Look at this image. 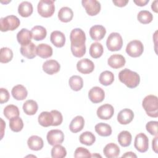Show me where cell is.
I'll list each match as a JSON object with an SVG mask.
<instances>
[{"label":"cell","instance_id":"7a4b0ae2","mask_svg":"<svg viewBox=\"0 0 158 158\" xmlns=\"http://www.w3.org/2000/svg\"><path fill=\"white\" fill-rule=\"evenodd\" d=\"M119 80L129 88H135L140 82L139 75L128 69H124L118 73Z\"/></svg>","mask_w":158,"mask_h":158},{"label":"cell","instance_id":"ffe728a7","mask_svg":"<svg viewBox=\"0 0 158 158\" xmlns=\"http://www.w3.org/2000/svg\"><path fill=\"white\" fill-rule=\"evenodd\" d=\"M20 51L23 56L29 59H33L36 56V47L32 42L27 45L21 46Z\"/></svg>","mask_w":158,"mask_h":158},{"label":"cell","instance_id":"6da1fadb","mask_svg":"<svg viewBox=\"0 0 158 158\" xmlns=\"http://www.w3.org/2000/svg\"><path fill=\"white\" fill-rule=\"evenodd\" d=\"M71 41L70 49L73 55L76 57H81L86 53V35L81 28H74L70 34Z\"/></svg>","mask_w":158,"mask_h":158},{"label":"cell","instance_id":"f35d334b","mask_svg":"<svg viewBox=\"0 0 158 158\" xmlns=\"http://www.w3.org/2000/svg\"><path fill=\"white\" fill-rule=\"evenodd\" d=\"M13 57L12 51L7 47H4L1 49L0 52V62L1 63H7L10 62Z\"/></svg>","mask_w":158,"mask_h":158},{"label":"cell","instance_id":"4fadbf2b","mask_svg":"<svg viewBox=\"0 0 158 158\" xmlns=\"http://www.w3.org/2000/svg\"><path fill=\"white\" fill-rule=\"evenodd\" d=\"M88 97L92 102L95 104L99 103L104 100L105 98V93L101 88L94 86L89 91Z\"/></svg>","mask_w":158,"mask_h":158},{"label":"cell","instance_id":"816d5d0a","mask_svg":"<svg viewBox=\"0 0 158 158\" xmlns=\"http://www.w3.org/2000/svg\"><path fill=\"white\" fill-rule=\"evenodd\" d=\"M1 128H2V131H1V139L3 137V135H4V129L6 127V123L4 122L2 118H1Z\"/></svg>","mask_w":158,"mask_h":158},{"label":"cell","instance_id":"d590c367","mask_svg":"<svg viewBox=\"0 0 158 158\" xmlns=\"http://www.w3.org/2000/svg\"><path fill=\"white\" fill-rule=\"evenodd\" d=\"M80 142L86 146H91L96 141L94 134L90 131H85L81 133L79 137Z\"/></svg>","mask_w":158,"mask_h":158},{"label":"cell","instance_id":"836d02e7","mask_svg":"<svg viewBox=\"0 0 158 158\" xmlns=\"http://www.w3.org/2000/svg\"><path fill=\"white\" fill-rule=\"evenodd\" d=\"M114 80V75L110 71L106 70L102 72L99 78L100 83L104 86H109L111 85Z\"/></svg>","mask_w":158,"mask_h":158},{"label":"cell","instance_id":"c3c4849f","mask_svg":"<svg viewBox=\"0 0 158 158\" xmlns=\"http://www.w3.org/2000/svg\"><path fill=\"white\" fill-rule=\"evenodd\" d=\"M149 0H135L133 1L134 3H135L138 6H144L149 2Z\"/></svg>","mask_w":158,"mask_h":158},{"label":"cell","instance_id":"4dcf8cb0","mask_svg":"<svg viewBox=\"0 0 158 158\" xmlns=\"http://www.w3.org/2000/svg\"><path fill=\"white\" fill-rule=\"evenodd\" d=\"M96 132L101 136H109L112 134L111 127L105 123H99L94 127Z\"/></svg>","mask_w":158,"mask_h":158},{"label":"cell","instance_id":"d6a6232c","mask_svg":"<svg viewBox=\"0 0 158 158\" xmlns=\"http://www.w3.org/2000/svg\"><path fill=\"white\" fill-rule=\"evenodd\" d=\"M118 143L122 147H127L130 145L132 136L131 133L128 131H121L117 137Z\"/></svg>","mask_w":158,"mask_h":158},{"label":"cell","instance_id":"f546056e","mask_svg":"<svg viewBox=\"0 0 158 158\" xmlns=\"http://www.w3.org/2000/svg\"><path fill=\"white\" fill-rule=\"evenodd\" d=\"M38 104L34 100H27L23 103V110L24 112L28 115H33L35 114L38 110Z\"/></svg>","mask_w":158,"mask_h":158},{"label":"cell","instance_id":"e575fe53","mask_svg":"<svg viewBox=\"0 0 158 158\" xmlns=\"http://www.w3.org/2000/svg\"><path fill=\"white\" fill-rule=\"evenodd\" d=\"M104 52L102 45L98 42H95L91 44L89 48V54L94 58L97 59L100 57Z\"/></svg>","mask_w":158,"mask_h":158},{"label":"cell","instance_id":"60d3db41","mask_svg":"<svg viewBox=\"0 0 158 158\" xmlns=\"http://www.w3.org/2000/svg\"><path fill=\"white\" fill-rule=\"evenodd\" d=\"M137 19L140 23L148 24L153 20V15L148 10H141L137 15Z\"/></svg>","mask_w":158,"mask_h":158},{"label":"cell","instance_id":"ac0fdd59","mask_svg":"<svg viewBox=\"0 0 158 158\" xmlns=\"http://www.w3.org/2000/svg\"><path fill=\"white\" fill-rule=\"evenodd\" d=\"M51 42L57 48H62L65 43V35L60 31H54L50 35Z\"/></svg>","mask_w":158,"mask_h":158},{"label":"cell","instance_id":"f907efd6","mask_svg":"<svg viewBox=\"0 0 158 158\" xmlns=\"http://www.w3.org/2000/svg\"><path fill=\"white\" fill-rule=\"evenodd\" d=\"M157 1H154V2H152V4H151V9L153 11H154L156 13H157L158 10H157Z\"/></svg>","mask_w":158,"mask_h":158},{"label":"cell","instance_id":"f6af8a7d","mask_svg":"<svg viewBox=\"0 0 158 158\" xmlns=\"http://www.w3.org/2000/svg\"><path fill=\"white\" fill-rule=\"evenodd\" d=\"M10 98L9 91L3 88L0 89V103L3 104L7 102Z\"/></svg>","mask_w":158,"mask_h":158},{"label":"cell","instance_id":"8d00e7d4","mask_svg":"<svg viewBox=\"0 0 158 158\" xmlns=\"http://www.w3.org/2000/svg\"><path fill=\"white\" fill-rule=\"evenodd\" d=\"M20 112L19 108L13 104L7 105L4 109V115L8 119L10 120L13 117H19Z\"/></svg>","mask_w":158,"mask_h":158},{"label":"cell","instance_id":"9a60e30c","mask_svg":"<svg viewBox=\"0 0 158 158\" xmlns=\"http://www.w3.org/2000/svg\"><path fill=\"white\" fill-rule=\"evenodd\" d=\"M60 69L59 63L54 59H50L45 61L43 64V70L49 75H53L57 73Z\"/></svg>","mask_w":158,"mask_h":158},{"label":"cell","instance_id":"74e56055","mask_svg":"<svg viewBox=\"0 0 158 158\" xmlns=\"http://www.w3.org/2000/svg\"><path fill=\"white\" fill-rule=\"evenodd\" d=\"M9 127L12 131L14 132H19L23 127V120L19 117L12 118L9 121Z\"/></svg>","mask_w":158,"mask_h":158},{"label":"cell","instance_id":"8fae6325","mask_svg":"<svg viewBox=\"0 0 158 158\" xmlns=\"http://www.w3.org/2000/svg\"><path fill=\"white\" fill-rule=\"evenodd\" d=\"M114 109L112 105L105 104L101 106L97 110L98 117L102 120H109L114 115Z\"/></svg>","mask_w":158,"mask_h":158},{"label":"cell","instance_id":"7bdbcfd3","mask_svg":"<svg viewBox=\"0 0 158 158\" xmlns=\"http://www.w3.org/2000/svg\"><path fill=\"white\" fill-rule=\"evenodd\" d=\"M157 121H150L146 125V130L152 135L157 136Z\"/></svg>","mask_w":158,"mask_h":158},{"label":"cell","instance_id":"f1b7e54d","mask_svg":"<svg viewBox=\"0 0 158 158\" xmlns=\"http://www.w3.org/2000/svg\"><path fill=\"white\" fill-rule=\"evenodd\" d=\"M32 37L36 41H41L44 40L47 35L46 30L41 25H36L33 27L31 30Z\"/></svg>","mask_w":158,"mask_h":158},{"label":"cell","instance_id":"7c38bea8","mask_svg":"<svg viewBox=\"0 0 158 158\" xmlns=\"http://www.w3.org/2000/svg\"><path fill=\"white\" fill-rule=\"evenodd\" d=\"M77 69L78 71L81 73L88 74L94 70V65L91 60L87 58H85L80 60L77 62Z\"/></svg>","mask_w":158,"mask_h":158},{"label":"cell","instance_id":"ba28073f","mask_svg":"<svg viewBox=\"0 0 158 158\" xmlns=\"http://www.w3.org/2000/svg\"><path fill=\"white\" fill-rule=\"evenodd\" d=\"M81 4L90 16L97 15L101 10V4L96 0H83Z\"/></svg>","mask_w":158,"mask_h":158},{"label":"cell","instance_id":"e0dca14e","mask_svg":"<svg viewBox=\"0 0 158 158\" xmlns=\"http://www.w3.org/2000/svg\"><path fill=\"white\" fill-rule=\"evenodd\" d=\"M126 60L125 57L121 54H113L109 57L107 60L108 65L113 69H120L123 67Z\"/></svg>","mask_w":158,"mask_h":158},{"label":"cell","instance_id":"3957f363","mask_svg":"<svg viewBox=\"0 0 158 158\" xmlns=\"http://www.w3.org/2000/svg\"><path fill=\"white\" fill-rule=\"evenodd\" d=\"M142 106L148 116L158 117V99L156 96L150 94L146 96L143 100Z\"/></svg>","mask_w":158,"mask_h":158},{"label":"cell","instance_id":"b9f144b4","mask_svg":"<svg viewBox=\"0 0 158 158\" xmlns=\"http://www.w3.org/2000/svg\"><path fill=\"white\" fill-rule=\"evenodd\" d=\"M91 155L89 151L83 147L77 148L74 152V157H91Z\"/></svg>","mask_w":158,"mask_h":158},{"label":"cell","instance_id":"44dd1931","mask_svg":"<svg viewBox=\"0 0 158 158\" xmlns=\"http://www.w3.org/2000/svg\"><path fill=\"white\" fill-rule=\"evenodd\" d=\"M103 152L107 158L117 157L120 154V148L116 144L110 143L106 145L103 149Z\"/></svg>","mask_w":158,"mask_h":158},{"label":"cell","instance_id":"7dc6e473","mask_svg":"<svg viewBox=\"0 0 158 158\" xmlns=\"http://www.w3.org/2000/svg\"><path fill=\"white\" fill-rule=\"evenodd\" d=\"M157 139H158V137L157 136H156V137L153 139L152 141V150L156 152L157 153Z\"/></svg>","mask_w":158,"mask_h":158},{"label":"cell","instance_id":"d6986e66","mask_svg":"<svg viewBox=\"0 0 158 158\" xmlns=\"http://www.w3.org/2000/svg\"><path fill=\"white\" fill-rule=\"evenodd\" d=\"M32 38L31 31L27 28H22L17 34V41L21 46H25L30 43Z\"/></svg>","mask_w":158,"mask_h":158},{"label":"cell","instance_id":"681fc988","mask_svg":"<svg viewBox=\"0 0 158 158\" xmlns=\"http://www.w3.org/2000/svg\"><path fill=\"white\" fill-rule=\"evenodd\" d=\"M122 157H137V156L133 152H127L122 156Z\"/></svg>","mask_w":158,"mask_h":158},{"label":"cell","instance_id":"603a6c76","mask_svg":"<svg viewBox=\"0 0 158 158\" xmlns=\"http://www.w3.org/2000/svg\"><path fill=\"white\" fill-rule=\"evenodd\" d=\"M11 93L13 98L19 101L25 99L28 95L27 89L22 85H17L14 86L12 89Z\"/></svg>","mask_w":158,"mask_h":158},{"label":"cell","instance_id":"ee69618b","mask_svg":"<svg viewBox=\"0 0 158 158\" xmlns=\"http://www.w3.org/2000/svg\"><path fill=\"white\" fill-rule=\"evenodd\" d=\"M51 113L53 116V123L52 126H58L60 125L63 120L62 114L57 110H52L51 111Z\"/></svg>","mask_w":158,"mask_h":158},{"label":"cell","instance_id":"1f68e13d","mask_svg":"<svg viewBox=\"0 0 158 158\" xmlns=\"http://www.w3.org/2000/svg\"><path fill=\"white\" fill-rule=\"evenodd\" d=\"M69 84L72 90L78 91L83 88V81L81 77L78 75H73L70 78Z\"/></svg>","mask_w":158,"mask_h":158},{"label":"cell","instance_id":"4316f807","mask_svg":"<svg viewBox=\"0 0 158 158\" xmlns=\"http://www.w3.org/2000/svg\"><path fill=\"white\" fill-rule=\"evenodd\" d=\"M38 121L41 126L44 127H48L52 125L53 116L51 112H42L38 116Z\"/></svg>","mask_w":158,"mask_h":158},{"label":"cell","instance_id":"d4e9b609","mask_svg":"<svg viewBox=\"0 0 158 158\" xmlns=\"http://www.w3.org/2000/svg\"><path fill=\"white\" fill-rule=\"evenodd\" d=\"M85 125V120L82 116H76L71 121L69 129L72 133H78L83 130Z\"/></svg>","mask_w":158,"mask_h":158},{"label":"cell","instance_id":"30bf717a","mask_svg":"<svg viewBox=\"0 0 158 158\" xmlns=\"http://www.w3.org/2000/svg\"><path fill=\"white\" fill-rule=\"evenodd\" d=\"M46 138L48 143L51 146L60 144L64 139V135L60 130H51L47 133Z\"/></svg>","mask_w":158,"mask_h":158},{"label":"cell","instance_id":"9c48e42d","mask_svg":"<svg viewBox=\"0 0 158 158\" xmlns=\"http://www.w3.org/2000/svg\"><path fill=\"white\" fill-rule=\"evenodd\" d=\"M134 146L140 152H145L149 147V139L148 136L143 133H138L135 139Z\"/></svg>","mask_w":158,"mask_h":158},{"label":"cell","instance_id":"8992f818","mask_svg":"<svg viewBox=\"0 0 158 158\" xmlns=\"http://www.w3.org/2000/svg\"><path fill=\"white\" fill-rule=\"evenodd\" d=\"M107 49L110 51H117L121 49L123 46V40L118 33H111L106 41Z\"/></svg>","mask_w":158,"mask_h":158},{"label":"cell","instance_id":"5bb4252c","mask_svg":"<svg viewBox=\"0 0 158 158\" xmlns=\"http://www.w3.org/2000/svg\"><path fill=\"white\" fill-rule=\"evenodd\" d=\"M134 118V113L130 109H123L117 115V120L122 125L130 123Z\"/></svg>","mask_w":158,"mask_h":158},{"label":"cell","instance_id":"5b68a950","mask_svg":"<svg viewBox=\"0 0 158 158\" xmlns=\"http://www.w3.org/2000/svg\"><path fill=\"white\" fill-rule=\"evenodd\" d=\"M38 14L43 17H51L55 11L54 1L41 0L39 1L37 6Z\"/></svg>","mask_w":158,"mask_h":158},{"label":"cell","instance_id":"bcb514c9","mask_svg":"<svg viewBox=\"0 0 158 158\" xmlns=\"http://www.w3.org/2000/svg\"><path fill=\"white\" fill-rule=\"evenodd\" d=\"M112 2L115 4V6L122 7L125 6L128 2V0H116V1H112Z\"/></svg>","mask_w":158,"mask_h":158},{"label":"cell","instance_id":"2e32d148","mask_svg":"<svg viewBox=\"0 0 158 158\" xmlns=\"http://www.w3.org/2000/svg\"><path fill=\"white\" fill-rule=\"evenodd\" d=\"M106 33L105 27L101 25H96L89 29V35L92 40L95 41L101 40Z\"/></svg>","mask_w":158,"mask_h":158},{"label":"cell","instance_id":"83f0119b","mask_svg":"<svg viewBox=\"0 0 158 158\" xmlns=\"http://www.w3.org/2000/svg\"><path fill=\"white\" fill-rule=\"evenodd\" d=\"M73 17V12L68 7H63L58 12V18L62 22L67 23L71 21Z\"/></svg>","mask_w":158,"mask_h":158},{"label":"cell","instance_id":"cb8c5ba5","mask_svg":"<svg viewBox=\"0 0 158 158\" xmlns=\"http://www.w3.org/2000/svg\"><path fill=\"white\" fill-rule=\"evenodd\" d=\"M36 55L43 59L49 58L52 55V48L47 44H40L36 47Z\"/></svg>","mask_w":158,"mask_h":158},{"label":"cell","instance_id":"ab89813d","mask_svg":"<svg viewBox=\"0 0 158 158\" xmlns=\"http://www.w3.org/2000/svg\"><path fill=\"white\" fill-rule=\"evenodd\" d=\"M67 155L65 148L60 144L54 145L51 149V157L53 158H63Z\"/></svg>","mask_w":158,"mask_h":158},{"label":"cell","instance_id":"7402d4cb","mask_svg":"<svg viewBox=\"0 0 158 158\" xmlns=\"http://www.w3.org/2000/svg\"><path fill=\"white\" fill-rule=\"evenodd\" d=\"M27 144L30 149L33 151H39L43 148L44 143L41 137L36 135H33L28 139Z\"/></svg>","mask_w":158,"mask_h":158},{"label":"cell","instance_id":"277c9868","mask_svg":"<svg viewBox=\"0 0 158 158\" xmlns=\"http://www.w3.org/2000/svg\"><path fill=\"white\" fill-rule=\"evenodd\" d=\"M19 19L13 15L2 17L0 19V30L1 31H13L17 28L20 25Z\"/></svg>","mask_w":158,"mask_h":158},{"label":"cell","instance_id":"484cf974","mask_svg":"<svg viewBox=\"0 0 158 158\" xmlns=\"http://www.w3.org/2000/svg\"><path fill=\"white\" fill-rule=\"evenodd\" d=\"M32 4L28 1H23L18 7V12L23 17H28L33 13Z\"/></svg>","mask_w":158,"mask_h":158},{"label":"cell","instance_id":"52a82bcc","mask_svg":"<svg viewBox=\"0 0 158 158\" xmlns=\"http://www.w3.org/2000/svg\"><path fill=\"white\" fill-rule=\"evenodd\" d=\"M144 51L143 43L139 40H133L128 43L126 47V52L132 57H139Z\"/></svg>","mask_w":158,"mask_h":158}]
</instances>
